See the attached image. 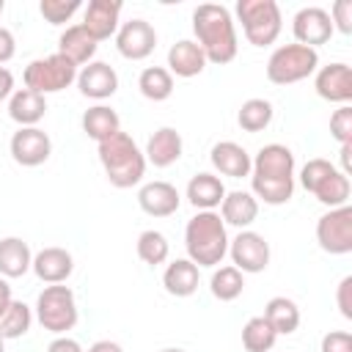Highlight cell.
<instances>
[{
  "label": "cell",
  "mask_w": 352,
  "mask_h": 352,
  "mask_svg": "<svg viewBox=\"0 0 352 352\" xmlns=\"http://www.w3.org/2000/svg\"><path fill=\"white\" fill-rule=\"evenodd\" d=\"M192 33H195V44L206 55V63L226 66L236 58V50H239L236 25L226 6L201 3L192 11Z\"/></svg>",
  "instance_id": "cell-1"
},
{
  "label": "cell",
  "mask_w": 352,
  "mask_h": 352,
  "mask_svg": "<svg viewBox=\"0 0 352 352\" xmlns=\"http://www.w3.org/2000/svg\"><path fill=\"white\" fill-rule=\"evenodd\" d=\"M330 14V22H333V30L349 36L352 33V0H338L333 3V8L327 11Z\"/></svg>",
  "instance_id": "cell-39"
},
{
  "label": "cell",
  "mask_w": 352,
  "mask_h": 352,
  "mask_svg": "<svg viewBox=\"0 0 352 352\" xmlns=\"http://www.w3.org/2000/svg\"><path fill=\"white\" fill-rule=\"evenodd\" d=\"M11 94H14V74L6 66H0V102L11 99Z\"/></svg>",
  "instance_id": "cell-44"
},
{
  "label": "cell",
  "mask_w": 352,
  "mask_h": 352,
  "mask_svg": "<svg viewBox=\"0 0 352 352\" xmlns=\"http://www.w3.org/2000/svg\"><path fill=\"white\" fill-rule=\"evenodd\" d=\"M228 256L234 261V267L245 275H256L264 272L270 264V242L258 234V231H239L234 239H228Z\"/></svg>",
  "instance_id": "cell-10"
},
{
  "label": "cell",
  "mask_w": 352,
  "mask_h": 352,
  "mask_svg": "<svg viewBox=\"0 0 352 352\" xmlns=\"http://www.w3.org/2000/svg\"><path fill=\"white\" fill-rule=\"evenodd\" d=\"M3 11H6V0H0V14H3Z\"/></svg>",
  "instance_id": "cell-50"
},
{
  "label": "cell",
  "mask_w": 352,
  "mask_h": 352,
  "mask_svg": "<svg viewBox=\"0 0 352 352\" xmlns=\"http://www.w3.org/2000/svg\"><path fill=\"white\" fill-rule=\"evenodd\" d=\"M300 184L324 206L336 209V206H346L349 204V176H344L330 160L314 157L300 168Z\"/></svg>",
  "instance_id": "cell-4"
},
{
  "label": "cell",
  "mask_w": 352,
  "mask_h": 352,
  "mask_svg": "<svg viewBox=\"0 0 352 352\" xmlns=\"http://www.w3.org/2000/svg\"><path fill=\"white\" fill-rule=\"evenodd\" d=\"M187 258L201 267H217L228 253V231L217 212H195L184 228Z\"/></svg>",
  "instance_id": "cell-2"
},
{
  "label": "cell",
  "mask_w": 352,
  "mask_h": 352,
  "mask_svg": "<svg viewBox=\"0 0 352 352\" xmlns=\"http://www.w3.org/2000/svg\"><path fill=\"white\" fill-rule=\"evenodd\" d=\"M157 47V30L151 22L135 16L129 22H121L118 25V33H116V50L121 58L126 60H143L154 52Z\"/></svg>",
  "instance_id": "cell-11"
},
{
  "label": "cell",
  "mask_w": 352,
  "mask_h": 352,
  "mask_svg": "<svg viewBox=\"0 0 352 352\" xmlns=\"http://www.w3.org/2000/svg\"><path fill=\"white\" fill-rule=\"evenodd\" d=\"M33 267L30 245L19 236H3L0 239V275L3 278H22Z\"/></svg>",
  "instance_id": "cell-28"
},
{
  "label": "cell",
  "mask_w": 352,
  "mask_h": 352,
  "mask_svg": "<svg viewBox=\"0 0 352 352\" xmlns=\"http://www.w3.org/2000/svg\"><path fill=\"white\" fill-rule=\"evenodd\" d=\"M138 88L148 102H165L173 94V74L165 66H146L138 77Z\"/></svg>",
  "instance_id": "cell-31"
},
{
  "label": "cell",
  "mask_w": 352,
  "mask_h": 352,
  "mask_svg": "<svg viewBox=\"0 0 352 352\" xmlns=\"http://www.w3.org/2000/svg\"><path fill=\"white\" fill-rule=\"evenodd\" d=\"M206 69V55L192 38H182L168 50V72L176 77H198Z\"/></svg>",
  "instance_id": "cell-23"
},
{
  "label": "cell",
  "mask_w": 352,
  "mask_h": 352,
  "mask_svg": "<svg viewBox=\"0 0 352 352\" xmlns=\"http://www.w3.org/2000/svg\"><path fill=\"white\" fill-rule=\"evenodd\" d=\"M209 289H212V294H214L220 302H231V300H236V297L242 294V289H245V275H242L234 264L220 267V270L212 272Z\"/></svg>",
  "instance_id": "cell-34"
},
{
  "label": "cell",
  "mask_w": 352,
  "mask_h": 352,
  "mask_svg": "<svg viewBox=\"0 0 352 352\" xmlns=\"http://www.w3.org/2000/svg\"><path fill=\"white\" fill-rule=\"evenodd\" d=\"M316 94L324 102L333 104H349L352 102V69L346 63H327L322 69H316V80H314Z\"/></svg>",
  "instance_id": "cell-16"
},
{
  "label": "cell",
  "mask_w": 352,
  "mask_h": 352,
  "mask_svg": "<svg viewBox=\"0 0 352 352\" xmlns=\"http://www.w3.org/2000/svg\"><path fill=\"white\" fill-rule=\"evenodd\" d=\"M292 33L297 38V44H305V47H319V44H327L333 38V22H330V14L319 6H305L294 14L292 19Z\"/></svg>",
  "instance_id": "cell-14"
},
{
  "label": "cell",
  "mask_w": 352,
  "mask_h": 352,
  "mask_svg": "<svg viewBox=\"0 0 352 352\" xmlns=\"http://www.w3.org/2000/svg\"><path fill=\"white\" fill-rule=\"evenodd\" d=\"M11 300H14V297H11V286H8L6 278H0V316L6 314V308L11 305Z\"/></svg>",
  "instance_id": "cell-47"
},
{
  "label": "cell",
  "mask_w": 352,
  "mask_h": 352,
  "mask_svg": "<svg viewBox=\"0 0 352 352\" xmlns=\"http://www.w3.org/2000/svg\"><path fill=\"white\" fill-rule=\"evenodd\" d=\"M38 11L50 25H63L80 11V0H41Z\"/></svg>",
  "instance_id": "cell-37"
},
{
  "label": "cell",
  "mask_w": 352,
  "mask_h": 352,
  "mask_svg": "<svg viewBox=\"0 0 352 352\" xmlns=\"http://www.w3.org/2000/svg\"><path fill=\"white\" fill-rule=\"evenodd\" d=\"M14 55H16L14 33H11L8 28H0V66H3V63H8Z\"/></svg>",
  "instance_id": "cell-42"
},
{
  "label": "cell",
  "mask_w": 352,
  "mask_h": 352,
  "mask_svg": "<svg viewBox=\"0 0 352 352\" xmlns=\"http://www.w3.org/2000/svg\"><path fill=\"white\" fill-rule=\"evenodd\" d=\"M138 204L148 217H170L182 206V195L170 182H146L138 190Z\"/></svg>",
  "instance_id": "cell-18"
},
{
  "label": "cell",
  "mask_w": 352,
  "mask_h": 352,
  "mask_svg": "<svg viewBox=\"0 0 352 352\" xmlns=\"http://www.w3.org/2000/svg\"><path fill=\"white\" fill-rule=\"evenodd\" d=\"M319 69V52L305 44H283L267 60V80L275 85H294Z\"/></svg>",
  "instance_id": "cell-6"
},
{
  "label": "cell",
  "mask_w": 352,
  "mask_h": 352,
  "mask_svg": "<svg viewBox=\"0 0 352 352\" xmlns=\"http://www.w3.org/2000/svg\"><path fill=\"white\" fill-rule=\"evenodd\" d=\"M330 135L341 146L352 143V107L349 104H338V110H333V116H330Z\"/></svg>",
  "instance_id": "cell-38"
},
{
  "label": "cell",
  "mask_w": 352,
  "mask_h": 352,
  "mask_svg": "<svg viewBox=\"0 0 352 352\" xmlns=\"http://www.w3.org/2000/svg\"><path fill=\"white\" fill-rule=\"evenodd\" d=\"M250 179H267V182H294V154L283 143H267L258 148V154L250 160Z\"/></svg>",
  "instance_id": "cell-12"
},
{
  "label": "cell",
  "mask_w": 352,
  "mask_h": 352,
  "mask_svg": "<svg viewBox=\"0 0 352 352\" xmlns=\"http://www.w3.org/2000/svg\"><path fill=\"white\" fill-rule=\"evenodd\" d=\"M138 256H140V261L148 264V267L165 264L168 256H170V242H168V236H165L162 231H154V228L143 231V234L138 236Z\"/></svg>",
  "instance_id": "cell-35"
},
{
  "label": "cell",
  "mask_w": 352,
  "mask_h": 352,
  "mask_svg": "<svg viewBox=\"0 0 352 352\" xmlns=\"http://www.w3.org/2000/svg\"><path fill=\"white\" fill-rule=\"evenodd\" d=\"M272 330L278 336H292L297 327H300V308L292 297H272L267 305H264V314H261Z\"/></svg>",
  "instance_id": "cell-30"
},
{
  "label": "cell",
  "mask_w": 352,
  "mask_h": 352,
  "mask_svg": "<svg viewBox=\"0 0 352 352\" xmlns=\"http://www.w3.org/2000/svg\"><path fill=\"white\" fill-rule=\"evenodd\" d=\"M121 0H91L82 11V28L88 30V36L99 44L107 41L110 36L118 33V19H121Z\"/></svg>",
  "instance_id": "cell-15"
},
{
  "label": "cell",
  "mask_w": 352,
  "mask_h": 352,
  "mask_svg": "<svg viewBox=\"0 0 352 352\" xmlns=\"http://www.w3.org/2000/svg\"><path fill=\"white\" fill-rule=\"evenodd\" d=\"M182 151H184L182 135H179L173 126H160V129L148 138L143 157H146V162H151L154 168H168V165L179 162Z\"/></svg>",
  "instance_id": "cell-21"
},
{
  "label": "cell",
  "mask_w": 352,
  "mask_h": 352,
  "mask_svg": "<svg viewBox=\"0 0 352 352\" xmlns=\"http://www.w3.org/2000/svg\"><path fill=\"white\" fill-rule=\"evenodd\" d=\"M0 352H6V338L0 336Z\"/></svg>",
  "instance_id": "cell-49"
},
{
  "label": "cell",
  "mask_w": 352,
  "mask_h": 352,
  "mask_svg": "<svg viewBox=\"0 0 352 352\" xmlns=\"http://www.w3.org/2000/svg\"><path fill=\"white\" fill-rule=\"evenodd\" d=\"M77 88H80L82 96L102 102V99H110L118 91V74L110 63L91 60L77 72Z\"/></svg>",
  "instance_id": "cell-17"
},
{
  "label": "cell",
  "mask_w": 352,
  "mask_h": 352,
  "mask_svg": "<svg viewBox=\"0 0 352 352\" xmlns=\"http://www.w3.org/2000/svg\"><path fill=\"white\" fill-rule=\"evenodd\" d=\"M88 352H124V349H121V344H116L110 338H102V341H94L88 346Z\"/></svg>",
  "instance_id": "cell-46"
},
{
  "label": "cell",
  "mask_w": 352,
  "mask_h": 352,
  "mask_svg": "<svg viewBox=\"0 0 352 352\" xmlns=\"http://www.w3.org/2000/svg\"><path fill=\"white\" fill-rule=\"evenodd\" d=\"M217 214L223 217L226 226H234V228L245 231L258 217V198L253 192H245V190H231V192H226Z\"/></svg>",
  "instance_id": "cell-20"
},
{
  "label": "cell",
  "mask_w": 352,
  "mask_h": 352,
  "mask_svg": "<svg viewBox=\"0 0 352 352\" xmlns=\"http://www.w3.org/2000/svg\"><path fill=\"white\" fill-rule=\"evenodd\" d=\"M47 113V99L30 88H19L8 99V116L19 126H36Z\"/></svg>",
  "instance_id": "cell-26"
},
{
  "label": "cell",
  "mask_w": 352,
  "mask_h": 352,
  "mask_svg": "<svg viewBox=\"0 0 352 352\" xmlns=\"http://www.w3.org/2000/svg\"><path fill=\"white\" fill-rule=\"evenodd\" d=\"M198 280H201V272H198V267L190 258H176L162 272V286L173 297H190V294H195L198 292Z\"/></svg>",
  "instance_id": "cell-27"
},
{
  "label": "cell",
  "mask_w": 352,
  "mask_h": 352,
  "mask_svg": "<svg viewBox=\"0 0 352 352\" xmlns=\"http://www.w3.org/2000/svg\"><path fill=\"white\" fill-rule=\"evenodd\" d=\"M33 272H36V278L41 280V283H66L69 280V275L74 272V258H72V253L66 250V248H41L36 256H33V267H30Z\"/></svg>",
  "instance_id": "cell-19"
},
{
  "label": "cell",
  "mask_w": 352,
  "mask_h": 352,
  "mask_svg": "<svg viewBox=\"0 0 352 352\" xmlns=\"http://www.w3.org/2000/svg\"><path fill=\"white\" fill-rule=\"evenodd\" d=\"M226 187L220 182V176L214 173H195L190 182H187V201L198 209V212H214L223 198H226Z\"/></svg>",
  "instance_id": "cell-24"
},
{
  "label": "cell",
  "mask_w": 352,
  "mask_h": 352,
  "mask_svg": "<svg viewBox=\"0 0 352 352\" xmlns=\"http://www.w3.org/2000/svg\"><path fill=\"white\" fill-rule=\"evenodd\" d=\"M33 324V311L22 300H11L6 314L0 316V336L3 338H22Z\"/></svg>",
  "instance_id": "cell-36"
},
{
  "label": "cell",
  "mask_w": 352,
  "mask_h": 352,
  "mask_svg": "<svg viewBox=\"0 0 352 352\" xmlns=\"http://www.w3.org/2000/svg\"><path fill=\"white\" fill-rule=\"evenodd\" d=\"M160 352H184V349H179V346H165V349H160Z\"/></svg>",
  "instance_id": "cell-48"
},
{
  "label": "cell",
  "mask_w": 352,
  "mask_h": 352,
  "mask_svg": "<svg viewBox=\"0 0 352 352\" xmlns=\"http://www.w3.org/2000/svg\"><path fill=\"white\" fill-rule=\"evenodd\" d=\"M316 242L330 256L352 253V206L349 204L327 209L316 220Z\"/></svg>",
  "instance_id": "cell-9"
},
{
  "label": "cell",
  "mask_w": 352,
  "mask_h": 352,
  "mask_svg": "<svg viewBox=\"0 0 352 352\" xmlns=\"http://www.w3.org/2000/svg\"><path fill=\"white\" fill-rule=\"evenodd\" d=\"M278 341V333L272 330V324L264 316H253L245 322L242 327V346L248 352H272Z\"/></svg>",
  "instance_id": "cell-32"
},
{
  "label": "cell",
  "mask_w": 352,
  "mask_h": 352,
  "mask_svg": "<svg viewBox=\"0 0 352 352\" xmlns=\"http://www.w3.org/2000/svg\"><path fill=\"white\" fill-rule=\"evenodd\" d=\"M82 132H85L91 140L102 143V140L113 138L116 132H121V118H118V113H116L113 107H107V104H94V107H88V110L82 113Z\"/></svg>",
  "instance_id": "cell-29"
},
{
  "label": "cell",
  "mask_w": 352,
  "mask_h": 352,
  "mask_svg": "<svg viewBox=\"0 0 352 352\" xmlns=\"http://www.w3.org/2000/svg\"><path fill=\"white\" fill-rule=\"evenodd\" d=\"M336 302L344 319H352V275H344L336 289Z\"/></svg>",
  "instance_id": "cell-41"
},
{
  "label": "cell",
  "mask_w": 352,
  "mask_h": 352,
  "mask_svg": "<svg viewBox=\"0 0 352 352\" xmlns=\"http://www.w3.org/2000/svg\"><path fill=\"white\" fill-rule=\"evenodd\" d=\"M25 88L47 96V94H58L63 88H69L72 82H77V66L72 60H66L63 55L52 52L47 58H36L25 66Z\"/></svg>",
  "instance_id": "cell-8"
},
{
  "label": "cell",
  "mask_w": 352,
  "mask_h": 352,
  "mask_svg": "<svg viewBox=\"0 0 352 352\" xmlns=\"http://www.w3.org/2000/svg\"><path fill=\"white\" fill-rule=\"evenodd\" d=\"M96 41L88 36V30L82 25H69L60 38H58V55H63L66 60H72L74 66H85L94 60L96 55Z\"/></svg>",
  "instance_id": "cell-25"
},
{
  "label": "cell",
  "mask_w": 352,
  "mask_h": 352,
  "mask_svg": "<svg viewBox=\"0 0 352 352\" xmlns=\"http://www.w3.org/2000/svg\"><path fill=\"white\" fill-rule=\"evenodd\" d=\"M272 116H275L272 102L256 96V99L242 102V107H239V113H236V124H239L245 132H261V129H267V126L272 124Z\"/></svg>",
  "instance_id": "cell-33"
},
{
  "label": "cell",
  "mask_w": 352,
  "mask_h": 352,
  "mask_svg": "<svg viewBox=\"0 0 352 352\" xmlns=\"http://www.w3.org/2000/svg\"><path fill=\"white\" fill-rule=\"evenodd\" d=\"M319 352H352V333L346 330H330L322 336Z\"/></svg>",
  "instance_id": "cell-40"
},
{
  "label": "cell",
  "mask_w": 352,
  "mask_h": 352,
  "mask_svg": "<svg viewBox=\"0 0 352 352\" xmlns=\"http://www.w3.org/2000/svg\"><path fill=\"white\" fill-rule=\"evenodd\" d=\"M209 160H212V165H214L217 173L231 176V179L250 176V168H253L250 154H248L239 143H234V140H220V143H214Z\"/></svg>",
  "instance_id": "cell-22"
},
{
  "label": "cell",
  "mask_w": 352,
  "mask_h": 352,
  "mask_svg": "<svg viewBox=\"0 0 352 352\" xmlns=\"http://www.w3.org/2000/svg\"><path fill=\"white\" fill-rule=\"evenodd\" d=\"M99 146V162L104 168V176L113 187L126 190L143 182L146 173V157L126 132H116L113 138L96 143Z\"/></svg>",
  "instance_id": "cell-3"
},
{
  "label": "cell",
  "mask_w": 352,
  "mask_h": 352,
  "mask_svg": "<svg viewBox=\"0 0 352 352\" xmlns=\"http://www.w3.org/2000/svg\"><path fill=\"white\" fill-rule=\"evenodd\" d=\"M338 154H341V168H338V170H341L344 176H349V173H352V143H344Z\"/></svg>",
  "instance_id": "cell-45"
},
{
  "label": "cell",
  "mask_w": 352,
  "mask_h": 352,
  "mask_svg": "<svg viewBox=\"0 0 352 352\" xmlns=\"http://www.w3.org/2000/svg\"><path fill=\"white\" fill-rule=\"evenodd\" d=\"M11 157L16 165L22 168H36V165H44L52 154V140L44 129L38 126H19L14 135H11Z\"/></svg>",
  "instance_id": "cell-13"
},
{
  "label": "cell",
  "mask_w": 352,
  "mask_h": 352,
  "mask_svg": "<svg viewBox=\"0 0 352 352\" xmlns=\"http://www.w3.org/2000/svg\"><path fill=\"white\" fill-rule=\"evenodd\" d=\"M36 319L44 330H50L55 336H66L80 319L74 292L63 283L44 286V292L36 297Z\"/></svg>",
  "instance_id": "cell-7"
},
{
  "label": "cell",
  "mask_w": 352,
  "mask_h": 352,
  "mask_svg": "<svg viewBox=\"0 0 352 352\" xmlns=\"http://www.w3.org/2000/svg\"><path fill=\"white\" fill-rule=\"evenodd\" d=\"M236 19L253 47H270L283 30V14L275 0H236Z\"/></svg>",
  "instance_id": "cell-5"
},
{
  "label": "cell",
  "mask_w": 352,
  "mask_h": 352,
  "mask_svg": "<svg viewBox=\"0 0 352 352\" xmlns=\"http://www.w3.org/2000/svg\"><path fill=\"white\" fill-rule=\"evenodd\" d=\"M47 352H82V346L69 336H55L47 346Z\"/></svg>",
  "instance_id": "cell-43"
}]
</instances>
